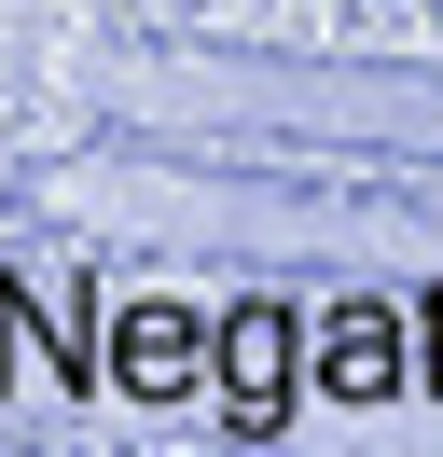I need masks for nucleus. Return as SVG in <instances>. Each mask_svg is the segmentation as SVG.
Returning <instances> with one entry per match:
<instances>
[{
  "label": "nucleus",
  "mask_w": 443,
  "mask_h": 457,
  "mask_svg": "<svg viewBox=\"0 0 443 457\" xmlns=\"http://www.w3.org/2000/svg\"><path fill=\"white\" fill-rule=\"evenodd\" d=\"M111 374H125V402H208V346H194V319H180V305H125Z\"/></svg>",
  "instance_id": "1"
},
{
  "label": "nucleus",
  "mask_w": 443,
  "mask_h": 457,
  "mask_svg": "<svg viewBox=\"0 0 443 457\" xmlns=\"http://www.w3.org/2000/svg\"><path fill=\"white\" fill-rule=\"evenodd\" d=\"M319 388H388V305H347V319H332Z\"/></svg>",
  "instance_id": "3"
},
{
  "label": "nucleus",
  "mask_w": 443,
  "mask_h": 457,
  "mask_svg": "<svg viewBox=\"0 0 443 457\" xmlns=\"http://www.w3.org/2000/svg\"><path fill=\"white\" fill-rule=\"evenodd\" d=\"M277 388H291V319L236 305L222 319V402H236V416H277Z\"/></svg>",
  "instance_id": "2"
}]
</instances>
